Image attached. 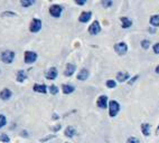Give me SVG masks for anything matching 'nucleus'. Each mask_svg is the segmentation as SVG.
Returning <instances> with one entry per match:
<instances>
[{
	"mask_svg": "<svg viewBox=\"0 0 159 143\" xmlns=\"http://www.w3.org/2000/svg\"><path fill=\"white\" fill-rule=\"evenodd\" d=\"M156 134H157V135H159V125L157 126V129H156Z\"/></svg>",
	"mask_w": 159,
	"mask_h": 143,
	"instance_id": "nucleus-37",
	"label": "nucleus"
},
{
	"mask_svg": "<svg viewBox=\"0 0 159 143\" xmlns=\"http://www.w3.org/2000/svg\"><path fill=\"white\" fill-rule=\"evenodd\" d=\"M33 89L35 92H37V93H42V94H46L47 93V86L45 84H35Z\"/></svg>",
	"mask_w": 159,
	"mask_h": 143,
	"instance_id": "nucleus-15",
	"label": "nucleus"
},
{
	"mask_svg": "<svg viewBox=\"0 0 159 143\" xmlns=\"http://www.w3.org/2000/svg\"><path fill=\"white\" fill-rule=\"evenodd\" d=\"M53 119H54V120H57V119H58V116H57V114H54V116H53Z\"/></svg>",
	"mask_w": 159,
	"mask_h": 143,
	"instance_id": "nucleus-38",
	"label": "nucleus"
},
{
	"mask_svg": "<svg viewBox=\"0 0 159 143\" xmlns=\"http://www.w3.org/2000/svg\"><path fill=\"white\" fill-rule=\"evenodd\" d=\"M3 17H6V16H16V14L15 12H11V11H6L2 14Z\"/></svg>",
	"mask_w": 159,
	"mask_h": 143,
	"instance_id": "nucleus-33",
	"label": "nucleus"
},
{
	"mask_svg": "<svg viewBox=\"0 0 159 143\" xmlns=\"http://www.w3.org/2000/svg\"><path fill=\"white\" fill-rule=\"evenodd\" d=\"M125 143H140V140L136 136H130L128 137V140H127Z\"/></svg>",
	"mask_w": 159,
	"mask_h": 143,
	"instance_id": "nucleus-28",
	"label": "nucleus"
},
{
	"mask_svg": "<svg viewBox=\"0 0 159 143\" xmlns=\"http://www.w3.org/2000/svg\"><path fill=\"white\" fill-rule=\"evenodd\" d=\"M6 124H7L6 116H5V115H2V114H0V129H1V128H3Z\"/></svg>",
	"mask_w": 159,
	"mask_h": 143,
	"instance_id": "nucleus-26",
	"label": "nucleus"
},
{
	"mask_svg": "<svg viewBox=\"0 0 159 143\" xmlns=\"http://www.w3.org/2000/svg\"><path fill=\"white\" fill-rule=\"evenodd\" d=\"M0 141H1V142H5V143H8L9 141H10V139H9V136L6 134V133H2V134H0Z\"/></svg>",
	"mask_w": 159,
	"mask_h": 143,
	"instance_id": "nucleus-27",
	"label": "nucleus"
},
{
	"mask_svg": "<svg viewBox=\"0 0 159 143\" xmlns=\"http://www.w3.org/2000/svg\"><path fill=\"white\" fill-rule=\"evenodd\" d=\"M105 84H107V87H108V89H116V83L114 80H107V83Z\"/></svg>",
	"mask_w": 159,
	"mask_h": 143,
	"instance_id": "nucleus-25",
	"label": "nucleus"
},
{
	"mask_svg": "<svg viewBox=\"0 0 159 143\" xmlns=\"http://www.w3.org/2000/svg\"><path fill=\"white\" fill-rule=\"evenodd\" d=\"M140 45H141V47L143 49H148L149 47H150V40L148 39H142L141 43H140Z\"/></svg>",
	"mask_w": 159,
	"mask_h": 143,
	"instance_id": "nucleus-24",
	"label": "nucleus"
},
{
	"mask_svg": "<svg viewBox=\"0 0 159 143\" xmlns=\"http://www.w3.org/2000/svg\"><path fill=\"white\" fill-rule=\"evenodd\" d=\"M65 143H68V142H65Z\"/></svg>",
	"mask_w": 159,
	"mask_h": 143,
	"instance_id": "nucleus-39",
	"label": "nucleus"
},
{
	"mask_svg": "<svg viewBox=\"0 0 159 143\" xmlns=\"http://www.w3.org/2000/svg\"><path fill=\"white\" fill-rule=\"evenodd\" d=\"M89 76H90V72H89L86 68H82L79 72V74H77V80H86L89 78Z\"/></svg>",
	"mask_w": 159,
	"mask_h": 143,
	"instance_id": "nucleus-14",
	"label": "nucleus"
},
{
	"mask_svg": "<svg viewBox=\"0 0 159 143\" xmlns=\"http://www.w3.org/2000/svg\"><path fill=\"white\" fill-rule=\"evenodd\" d=\"M60 129H61V124H60V125L55 126V128H53V131H54V132H57Z\"/></svg>",
	"mask_w": 159,
	"mask_h": 143,
	"instance_id": "nucleus-35",
	"label": "nucleus"
},
{
	"mask_svg": "<svg viewBox=\"0 0 159 143\" xmlns=\"http://www.w3.org/2000/svg\"><path fill=\"white\" fill-rule=\"evenodd\" d=\"M75 71H76V66H75V64L68 63L65 67V71H64V75L67 76V77H70V76H72V75L75 73Z\"/></svg>",
	"mask_w": 159,
	"mask_h": 143,
	"instance_id": "nucleus-11",
	"label": "nucleus"
},
{
	"mask_svg": "<svg viewBox=\"0 0 159 143\" xmlns=\"http://www.w3.org/2000/svg\"><path fill=\"white\" fill-rule=\"evenodd\" d=\"M55 136H56V135H55V134L47 135V136L43 137V139H40V142H46V141H49V140H52V139H54Z\"/></svg>",
	"mask_w": 159,
	"mask_h": 143,
	"instance_id": "nucleus-29",
	"label": "nucleus"
},
{
	"mask_svg": "<svg viewBox=\"0 0 159 143\" xmlns=\"http://www.w3.org/2000/svg\"><path fill=\"white\" fill-rule=\"evenodd\" d=\"M155 73H156V74H159V65L155 68Z\"/></svg>",
	"mask_w": 159,
	"mask_h": 143,
	"instance_id": "nucleus-36",
	"label": "nucleus"
},
{
	"mask_svg": "<svg viewBox=\"0 0 159 143\" xmlns=\"http://www.w3.org/2000/svg\"><path fill=\"white\" fill-rule=\"evenodd\" d=\"M1 59L5 64H11L15 59V53L12 50H5L1 54Z\"/></svg>",
	"mask_w": 159,
	"mask_h": 143,
	"instance_id": "nucleus-3",
	"label": "nucleus"
},
{
	"mask_svg": "<svg viewBox=\"0 0 159 143\" xmlns=\"http://www.w3.org/2000/svg\"><path fill=\"white\" fill-rule=\"evenodd\" d=\"M108 107H109V115H110L111 117H116L120 111L119 102H118V101H114V100L110 101Z\"/></svg>",
	"mask_w": 159,
	"mask_h": 143,
	"instance_id": "nucleus-1",
	"label": "nucleus"
},
{
	"mask_svg": "<svg viewBox=\"0 0 159 143\" xmlns=\"http://www.w3.org/2000/svg\"><path fill=\"white\" fill-rule=\"evenodd\" d=\"M140 129H141L142 134L145 135V136H149V135H150L151 125L149 123H142L141 126H140Z\"/></svg>",
	"mask_w": 159,
	"mask_h": 143,
	"instance_id": "nucleus-17",
	"label": "nucleus"
},
{
	"mask_svg": "<svg viewBox=\"0 0 159 143\" xmlns=\"http://www.w3.org/2000/svg\"><path fill=\"white\" fill-rule=\"evenodd\" d=\"M26 78H27V74H26L25 71H19V72H18V73H17V80H18V82L23 83Z\"/></svg>",
	"mask_w": 159,
	"mask_h": 143,
	"instance_id": "nucleus-21",
	"label": "nucleus"
},
{
	"mask_svg": "<svg viewBox=\"0 0 159 143\" xmlns=\"http://www.w3.org/2000/svg\"><path fill=\"white\" fill-rule=\"evenodd\" d=\"M11 95L12 93L9 89H3L2 91L0 92V98L3 101H8L9 98H11Z\"/></svg>",
	"mask_w": 159,
	"mask_h": 143,
	"instance_id": "nucleus-16",
	"label": "nucleus"
},
{
	"mask_svg": "<svg viewBox=\"0 0 159 143\" xmlns=\"http://www.w3.org/2000/svg\"><path fill=\"white\" fill-rule=\"evenodd\" d=\"M152 50L155 54H159V43L155 44V45L152 46Z\"/></svg>",
	"mask_w": 159,
	"mask_h": 143,
	"instance_id": "nucleus-32",
	"label": "nucleus"
},
{
	"mask_svg": "<svg viewBox=\"0 0 159 143\" xmlns=\"http://www.w3.org/2000/svg\"><path fill=\"white\" fill-rule=\"evenodd\" d=\"M114 50L119 56H123L128 53V45L125 41H119L114 45Z\"/></svg>",
	"mask_w": 159,
	"mask_h": 143,
	"instance_id": "nucleus-2",
	"label": "nucleus"
},
{
	"mask_svg": "<svg viewBox=\"0 0 159 143\" xmlns=\"http://www.w3.org/2000/svg\"><path fill=\"white\" fill-rule=\"evenodd\" d=\"M57 75H58V71H57L56 67H51L48 71L46 72L45 74V77L49 80H53L57 77Z\"/></svg>",
	"mask_w": 159,
	"mask_h": 143,
	"instance_id": "nucleus-9",
	"label": "nucleus"
},
{
	"mask_svg": "<svg viewBox=\"0 0 159 143\" xmlns=\"http://www.w3.org/2000/svg\"><path fill=\"white\" fill-rule=\"evenodd\" d=\"M120 21H121V27L123 29H128L132 26V20L129 17H121L120 18Z\"/></svg>",
	"mask_w": 159,
	"mask_h": 143,
	"instance_id": "nucleus-13",
	"label": "nucleus"
},
{
	"mask_svg": "<svg viewBox=\"0 0 159 143\" xmlns=\"http://www.w3.org/2000/svg\"><path fill=\"white\" fill-rule=\"evenodd\" d=\"M62 91L64 94L68 95V94H72V93L75 91V87H74L73 85H71V84H64V85L62 86Z\"/></svg>",
	"mask_w": 159,
	"mask_h": 143,
	"instance_id": "nucleus-19",
	"label": "nucleus"
},
{
	"mask_svg": "<svg viewBox=\"0 0 159 143\" xmlns=\"http://www.w3.org/2000/svg\"><path fill=\"white\" fill-rule=\"evenodd\" d=\"M34 3H35V1H33V0H30V1H29V0H27V1H26V0H21V1H20V5H21L24 8H28V7H30L31 5H34Z\"/></svg>",
	"mask_w": 159,
	"mask_h": 143,
	"instance_id": "nucleus-22",
	"label": "nucleus"
},
{
	"mask_svg": "<svg viewBox=\"0 0 159 143\" xmlns=\"http://www.w3.org/2000/svg\"><path fill=\"white\" fill-rule=\"evenodd\" d=\"M75 3H76V5H79V6H83V5H85L86 3V1H84V0H76V1H75Z\"/></svg>",
	"mask_w": 159,
	"mask_h": 143,
	"instance_id": "nucleus-34",
	"label": "nucleus"
},
{
	"mask_svg": "<svg viewBox=\"0 0 159 143\" xmlns=\"http://www.w3.org/2000/svg\"><path fill=\"white\" fill-rule=\"evenodd\" d=\"M139 78V75H136V76H134V77L131 78L130 80H128V84L129 85H132V84H134L137 82V80Z\"/></svg>",
	"mask_w": 159,
	"mask_h": 143,
	"instance_id": "nucleus-31",
	"label": "nucleus"
},
{
	"mask_svg": "<svg viewBox=\"0 0 159 143\" xmlns=\"http://www.w3.org/2000/svg\"><path fill=\"white\" fill-rule=\"evenodd\" d=\"M37 54L35 52H26L25 56H24V60H25L26 64H34L37 59Z\"/></svg>",
	"mask_w": 159,
	"mask_h": 143,
	"instance_id": "nucleus-6",
	"label": "nucleus"
},
{
	"mask_svg": "<svg viewBox=\"0 0 159 143\" xmlns=\"http://www.w3.org/2000/svg\"><path fill=\"white\" fill-rule=\"evenodd\" d=\"M91 17H92V12L91 11H83L82 14L80 15L79 21H80V23L86 24L88 21H90V20H91Z\"/></svg>",
	"mask_w": 159,
	"mask_h": 143,
	"instance_id": "nucleus-12",
	"label": "nucleus"
},
{
	"mask_svg": "<svg viewBox=\"0 0 159 143\" xmlns=\"http://www.w3.org/2000/svg\"><path fill=\"white\" fill-rule=\"evenodd\" d=\"M149 23L152 27H159V15H153L149 19Z\"/></svg>",
	"mask_w": 159,
	"mask_h": 143,
	"instance_id": "nucleus-20",
	"label": "nucleus"
},
{
	"mask_svg": "<svg viewBox=\"0 0 159 143\" xmlns=\"http://www.w3.org/2000/svg\"><path fill=\"white\" fill-rule=\"evenodd\" d=\"M62 12H63V7L60 6V5H53V6L49 7V14H51L52 17L60 18Z\"/></svg>",
	"mask_w": 159,
	"mask_h": 143,
	"instance_id": "nucleus-4",
	"label": "nucleus"
},
{
	"mask_svg": "<svg viewBox=\"0 0 159 143\" xmlns=\"http://www.w3.org/2000/svg\"><path fill=\"white\" fill-rule=\"evenodd\" d=\"M48 91H49V93H51L52 95H56L60 89H58V87H57L56 85H51L48 87Z\"/></svg>",
	"mask_w": 159,
	"mask_h": 143,
	"instance_id": "nucleus-23",
	"label": "nucleus"
},
{
	"mask_svg": "<svg viewBox=\"0 0 159 143\" xmlns=\"http://www.w3.org/2000/svg\"><path fill=\"white\" fill-rule=\"evenodd\" d=\"M97 105L102 110L107 109L109 106L108 96H107V95H101V96H99V98H98V101H97Z\"/></svg>",
	"mask_w": 159,
	"mask_h": 143,
	"instance_id": "nucleus-8",
	"label": "nucleus"
},
{
	"mask_svg": "<svg viewBox=\"0 0 159 143\" xmlns=\"http://www.w3.org/2000/svg\"><path fill=\"white\" fill-rule=\"evenodd\" d=\"M100 32H101L100 23L98 20H95V21H93V23L91 24V26L89 27V32L91 35H93V36H95V35L100 34Z\"/></svg>",
	"mask_w": 159,
	"mask_h": 143,
	"instance_id": "nucleus-7",
	"label": "nucleus"
},
{
	"mask_svg": "<svg viewBox=\"0 0 159 143\" xmlns=\"http://www.w3.org/2000/svg\"><path fill=\"white\" fill-rule=\"evenodd\" d=\"M130 78V74L128 72H119L116 74V80L119 83H125V82H128V80Z\"/></svg>",
	"mask_w": 159,
	"mask_h": 143,
	"instance_id": "nucleus-10",
	"label": "nucleus"
},
{
	"mask_svg": "<svg viewBox=\"0 0 159 143\" xmlns=\"http://www.w3.org/2000/svg\"><path fill=\"white\" fill-rule=\"evenodd\" d=\"M102 6L104 7V8H110L112 5H113V1H102Z\"/></svg>",
	"mask_w": 159,
	"mask_h": 143,
	"instance_id": "nucleus-30",
	"label": "nucleus"
},
{
	"mask_svg": "<svg viewBox=\"0 0 159 143\" xmlns=\"http://www.w3.org/2000/svg\"><path fill=\"white\" fill-rule=\"evenodd\" d=\"M76 133H77V131H76V129H75L74 126L70 125V126H67V128L65 129V135L67 137H70V139H71V137L75 136V135H76Z\"/></svg>",
	"mask_w": 159,
	"mask_h": 143,
	"instance_id": "nucleus-18",
	"label": "nucleus"
},
{
	"mask_svg": "<svg viewBox=\"0 0 159 143\" xmlns=\"http://www.w3.org/2000/svg\"><path fill=\"white\" fill-rule=\"evenodd\" d=\"M40 29H42V20L34 18V19L31 20L30 25H29V30L31 32H38Z\"/></svg>",
	"mask_w": 159,
	"mask_h": 143,
	"instance_id": "nucleus-5",
	"label": "nucleus"
}]
</instances>
